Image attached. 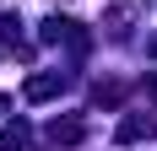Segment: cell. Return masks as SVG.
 Here are the masks:
<instances>
[{
  "label": "cell",
  "instance_id": "obj_1",
  "mask_svg": "<svg viewBox=\"0 0 157 151\" xmlns=\"http://www.w3.org/2000/svg\"><path fill=\"white\" fill-rule=\"evenodd\" d=\"M60 92V76H33L27 81V97H54Z\"/></svg>",
  "mask_w": 157,
  "mask_h": 151
},
{
  "label": "cell",
  "instance_id": "obj_2",
  "mask_svg": "<svg viewBox=\"0 0 157 151\" xmlns=\"http://www.w3.org/2000/svg\"><path fill=\"white\" fill-rule=\"evenodd\" d=\"M152 97H157V81H152Z\"/></svg>",
  "mask_w": 157,
  "mask_h": 151
}]
</instances>
